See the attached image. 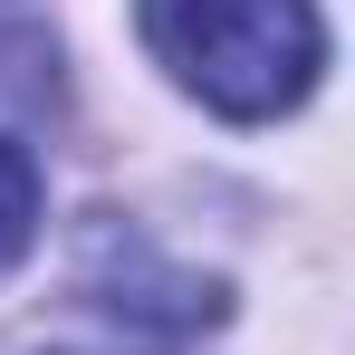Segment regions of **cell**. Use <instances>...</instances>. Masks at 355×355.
<instances>
[{
    "mask_svg": "<svg viewBox=\"0 0 355 355\" xmlns=\"http://www.w3.org/2000/svg\"><path fill=\"white\" fill-rule=\"evenodd\" d=\"M135 29L182 96L231 125L288 116L327 67L317 0H135Z\"/></svg>",
    "mask_w": 355,
    "mask_h": 355,
    "instance_id": "1",
    "label": "cell"
},
{
    "mask_svg": "<svg viewBox=\"0 0 355 355\" xmlns=\"http://www.w3.org/2000/svg\"><path fill=\"white\" fill-rule=\"evenodd\" d=\"M29 240H39V164H29V144L0 135V269H19Z\"/></svg>",
    "mask_w": 355,
    "mask_h": 355,
    "instance_id": "2",
    "label": "cell"
}]
</instances>
